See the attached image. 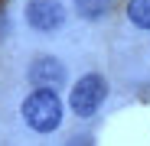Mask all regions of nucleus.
Segmentation results:
<instances>
[{
	"label": "nucleus",
	"instance_id": "f257e3e1",
	"mask_svg": "<svg viewBox=\"0 0 150 146\" xmlns=\"http://www.w3.org/2000/svg\"><path fill=\"white\" fill-rule=\"evenodd\" d=\"M23 117H26V124L39 133H49V130H56L62 124V101H59V94L56 91H33L26 101H23Z\"/></svg>",
	"mask_w": 150,
	"mask_h": 146
},
{
	"label": "nucleus",
	"instance_id": "f03ea898",
	"mask_svg": "<svg viewBox=\"0 0 150 146\" xmlns=\"http://www.w3.org/2000/svg\"><path fill=\"white\" fill-rule=\"evenodd\" d=\"M105 94H108V81L101 75H85L79 85L72 88V110L79 114V117H91L98 107H101L105 101Z\"/></svg>",
	"mask_w": 150,
	"mask_h": 146
},
{
	"label": "nucleus",
	"instance_id": "7ed1b4c3",
	"mask_svg": "<svg viewBox=\"0 0 150 146\" xmlns=\"http://www.w3.org/2000/svg\"><path fill=\"white\" fill-rule=\"evenodd\" d=\"M26 23L39 33H52L65 23V7L59 0H33L26 7Z\"/></svg>",
	"mask_w": 150,
	"mask_h": 146
},
{
	"label": "nucleus",
	"instance_id": "20e7f679",
	"mask_svg": "<svg viewBox=\"0 0 150 146\" xmlns=\"http://www.w3.org/2000/svg\"><path fill=\"white\" fill-rule=\"evenodd\" d=\"M30 81L39 85V88H46V91H56V85L65 81V68H62V62L52 59V55H39V59L33 62V68H30Z\"/></svg>",
	"mask_w": 150,
	"mask_h": 146
},
{
	"label": "nucleus",
	"instance_id": "39448f33",
	"mask_svg": "<svg viewBox=\"0 0 150 146\" xmlns=\"http://www.w3.org/2000/svg\"><path fill=\"white\" fill-rule=\"evenodd\" d=\"M127 16L140 29H150V0H131L127 3Z\"/></svg>",
	"mask_w": 150,
	"mask_h": 146
},
{
	"label": "nucleus",
	"instance_id": "423d86ee",
	"mask_svg": "<svg viewBox=\"0 0 150 146\" xmlns=\"http://www.w3.org/2000/svg\"><path fill=\"white\" fill-rule=\"evenodd\" d=\"M79 13L85 20H98L108 13V0H79Z\"/></svg>",
	"mask_w": 150,
	"mask_h": 146
},
{
	"label": "nucleus",
	"instance_id": "0eeeda50",
	"mask_svg": "<svg viewBox=\"0 0 150 146\" xmlns=\"http://www.w3.org/2000/svg\"><path fill=\"white\" fill-rule=\"evenodd\" d=\"M0 3H4V0H0Z\"/></svg>",
	"mask_w": 150,
	"mask_h": 146
}]
</instances>
